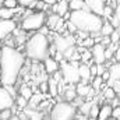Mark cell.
<instances>
[{"mask_svg": "<svg viewBox=\"0 0 120 120\" xmlns=\"http://www.w3.org/2000/svg\"><path fill=\"white\" fill-rule=\"evenodd\" d=\"M25 64V56L21 50L10 46L0 48V84L1 87H14L22 67Z\"/></svg>", "mask_w": 120, "mask_h": 120, "instance_id": "cell-1", "label": "cell"}, {"mask_svg": "<svg viewBox=\"0 0 120 120\" xmlns=\"http://www.w3.org/2000/svg\"><path fill=\"white\" fill-rule=\"evenodd\" d=\"M68 21L75 27L77 31H82L91 35V34H99L105 20L88 10H80V11H73L68 17Z\"/></svg>", "mask_w": 120, "mask_h": 120, "instance_id": "cell-2", "label": "cell"}, {"mask_svg": "<svg viewBox=\"0 0 120 120\" xmlns=\"http://www.w3.org/2000/svg\"><path fill=\"white\" fill-rule=\"evenodd\" d=\"M28 59L36 61H43L49 57V38L35 32L25 42V55Z\"/></svg>", "mask_w": 120, "mask_h": 120, "instance_id": "cell-3", "label": "cell"}, {"mask_svg": "<svg viewBox=\"0 0 120 120\" xmlns=\"http://www.w3.org/2000/svg\"><path fill=\"white\" fill-rule=\"evenodd\" d=\"M46 22V14L45 11H34L32 14L22 17L20 28L24 32H38Z\"/></svg>", "mask_w": 120, "mask_h": 120, "instance_id": "cell-4", "label": "cell"}, {"mask_svg": "<svg viewBox=\"0 0 120 120\" xmlns=\"http://www.w3.org/2000/svg\"><path fill=\"white\" fill-rule=\"evenodd\" d=\"M77 115V108L73 103L57 102L50 110V120H74Z\"/></svg>", "mask_w": 120, "mask_h": 120, "instance_id": "cell-5", "label": "cell"}, {"mask_svg": "<svg viewBox=\"0 0 120 120\" xmlns=\"http://www.w3.org/2000/svg\"><path fill=\"white\" fill-rule=\"evenodd\" d=\"M61 77L64 80V82H68L70 85L80 82V77H78V63H67V61H61Z\"/></svg>", "mask_w": 120, "mask_h": 120, "instance_id": "cell-6", "label": "cell"}, {"mask_svg": "<svg viewBox=\"0 0 120 120\" xmlns=\"http://www.w3.org/2000/svg\"><path fill=\"white\" fill-rule=\"evenodd\" d=\"M90 50H91V55H92L94 64L101 66V64H105L106 63V59H105V48L101 43H95Z\"/></svg>", "mask_w": 120, "mask_h": 120, "instance_id": "cell-7", "label": "cell"}, {"mask_svg": "<svg viewBox=\"0 0 120 120\" xmlns=\"http://www.w3.org/2000/svg\"><path fill=\"white\" fill-rule=\"evenodd\" d=\"M17 30V22L14 20H0V39H6Z\"/></svg>", "mask_w": 120, "mask_h": 120, "instance_id": "cell-8", "label": "cell"}, {"mask_svg": "<svg viewBox=\"0 0 120 120\" xmlns=\"http://www.w3.org/2000/svg\"><path fill=\"white\" fill-rule=\"evenodd\" d=\"M84 4H85L88 11L99 15V17H102L103 8H105V6L108 3H106V0H84Z\"/></svg>", "mask_w": 120, "mask_h": 120, "instance_id": "cell-9", "label": "cell"}, {"mask_svg": "<svg viewBox=\"0 0 120 120\" xmlns=\"http://www.w3.org/2000/svg\"><path fill=\"white\" fill-rule=\"evenodd\" d=\"M13 106H14V98L3 87H0V112L11 109Z\"/></svg>", "mask_w": 120, "mask_h": 120, "instance_id": "cell-10", "label": "cell"}, {"mask_svg": "<svg viewBox=\"0 0 120 120\" xmlns=\"http://www.w3.org/2000/svg\"><path fill=\"white\" fill-rule=\"evenodd\" d=\"M108 71H109V81L106 82V87H112L115 81L120 80V63H112L108 67Z\"/></svg>", "mask_w": 120, "mask_h": 120, "instance_id": "cell-11", "label": "cell"}, {"mask_svg": "<svg viewBox=\"0 0 120 120\" xmlns=\"http://www.w3.org/2000/svg\"><path fill=\"white\" fill-rule=\"evenodd\" d=\"M74 88H75V94H77V96H91V95L95 92V91L90 87L88 82H82V81L77 82V85H75Z\"/></svg>", "mask_w": 120, "mask_h": 120, "instance_id": "cell-12", "label": "cell"}, {"mask_svg": "<svg viewBox=\"0 0 120 120\" xmlns=\"http://www.w3.org/2000/svg\"><path fill=\"white\" fill-rule=\"evenodd\" d=\"M43 67H45V71L49 75H53L56 71H59V63L53 57H46L43 60Z\"/></svg>", "mask_w": 120, "mask_h": 120, "instance_id": "cell-13", "label": "cell"}, {"mask_svg": "<svg viewBox=\"0 0 120 120\" xmlns=\"http://www.w3.org/2000/svg\"><path fill=\"white\" fill-rule=\"evenodd\" d=\"M112 110H113V108L109 103H103L102 106H99V112H98L96 120H109L112 117Z\"/></svg>", "mask_w": 120, "mask_h": 120, "instance_id": "cell-14", "label": "cell"}, {"mask_svg": "<svg viewBox=\"0 0 120 120\" xmlns=\"http://www.w3.org/2000/svg\"><path fill=\"white\" fill-rule=\"evenodd\" d=\"M78 77H80V81H82V82H88L91 80V71L87 64H84V63L78 64Z\"/></svg>", "mask_w": 120, "mask_h": 120, "instance_id": "cell-15", "label": "cell"}, {"mask_svg": "<svg viewBox=\"0 0 120 120\" xmlns=\"http://www.w3.org/2000/svg\"><path fill=\"white\" fill-rule=\"evenodd\" d=\"M63 95H64V99L67 103H71L73 101L77 99V94H75V88L74 85H68L66 90L63 91Z\"/></svg>", "mask_w": 120, "mask_h": 120, "instance_id": "cell-16", "label": "cell"}, {"mask_svg": "<svg viewBox=\"0 0 120 120\" xmlns=\"http://www.w3.org/2000/svg\"><path fill=\"white\" fill-rule=\"evenodd\" d=\"M68 10L73 11H80V10H87L85 4H84V0H70L68 1Z\"/></svg>", "mask_w": 120, "mask_h": 120, "instance_id": "cell-17", "label": "cell"}, {"mask_svg": "<svg viewBox=\"0 0 120 120\" xmlns=\"http://www.w3.org/2000/svg\"><path fill=\"white\" fill-rule=\"evenodd\" d=\"M15 13H17V10H10L6 7H1L0 8V20H13Z\"/></svg>", "mask_w": 120, "mask_h": 120, "instance_id": "cell-18", "label": "cell"}, {"mask_svg": "<svg viewBox=\"0 0 120 120\" xmlns=\"http://www.w3.org/2000/svg\"><path fill=\"white\" fill-rule=\"evenodd\" d=\"M113 31H115V28L109 24V21H103V24H102V27H101L99 34H101V36H109Z\"/></svg>", "mask_w": 120, "mask_h": 120, "instance_id": "cell-19", "label": "cell"}, {"mask_svg": "<svg viewBox=\"0 0 120 120\" xmlns=\"http://www.w3.org/2000/svg\"><path fill=\"white\" fill-rule=\"evenodd\" d=\"M32 95H34V91L31 90L30 87H27V85H22V87L20 88V96H21V98H24L25 101H30Z\"/></svg>", "mask_w": 120, "mask_h": 120, "instance_id": "cell-20", "label": "cell"}, {"mask_svg": "<svg viewBox=\"0 0 120 120\" xmlns=\"http://www.w3.org/2000/svg\"><path fill=\"white\" fill-rule=\"evenodd\" d=\"M48 90H49V94L52 96H57V82L52 78H49V82H48Z\"/></svg>", "mask_w": 120, "mask_h": 120, "instance_id": "cell-21", "label": "cell"}, {"mask_svg": "<svg viewBox=\"0 0 120 120\" xmlns=\"http://www.w3.org/2000/svg\"><path fill=\"white\" fill-rule=\"evenodd\" d=\"M109 39H110V43L112 45H116L120 42V30H115L110 35H109Z\"/></svg>", "mask_w": 120, "mask_h": 120, "instance_id": "cell-22", "label": "cell"}, {"mask_svg": "<svg viewBox=\"0 0 120 120\" xmlns=\"http://www.w3.org/2000/svg\"><path fill=\"white\" fill-rule=\"evenodd\" d=\"M98 112H99V106L96 105V103H94L92 106H91L90 112H88V117H90V120H96V117H98Z\"/></svg>", "mask_w": 120, "mask_h": 120, "instance_id": "cell-23", "label": "cell"}, {"mask_svg": "<svg viewBox=\"0 0 120 120\" xmlns=\"http://www.w3.org/2000/svg\"><path fill=\"white\" fill-rule=\"evenodd\" d=\"M103 98L106 99V101H112V99H115L116 98V94H115V91L112 90L110 87H106L105 88V91H103Z\"/></svg>", "mask_w": 120, "mask_h": 120, "instance_id": "cell-24", "label": "cell"}, {"mask_svg": "<svg viewBox=\"0 0 120 120\" xmlns=\"http://www.w3.org/2000/svg\"><path fill=\"white\" fill-rule=\"evenodd\" d=\"M3 7L10 8V10H17L18 3H17V0H4L3 1Z\"/></svg>", "mask_w": 120, "mask_h": 120, "instance_id": "cell-25", "label": "cell"}, {"mask_svg": "<svg viewBox=\"0 0 120 120\" xmlns=\"http://www.w3.org/2000/svg\"><path fill=\"white\" fill-rule=\"evenodd\" d=\"M13 116L14 115H13V110L11 109H7V110L0 112V120H10Z\"/></svg>", "mask_w": 120, "mask_h": 120, "instance_id": "cell-26", "label": "cell"}, {"mask_svg": "<svg viewBox=\"0 0 120 120\" xmlns=\"http://www.w3.org/2000/svg\"><path fill=\"white\" fill-rule=\"evenodd\" d=\"M15 102H17V105H18L21 109H25V108L28 106V101H25V99H24V98H21L20 95L17 96V101H15Z\"/></svg>", "mask_w": 120, "mask_h": 120, "instance_id": "cell-27", "label": "cell"}, {"mask_svg": "<svg viewBox=\"0 0 120 120\" xmlns=\"http://www.w3.org/2000/svg\"><path fill=\"white\" fill-rule=\"evenodd\" d=\"M112 117L115 120H120V106L113 108V110H112Z\"/></svg>", "mask_w": 120, "mask_h": 120, "instance_id": "cell-28", "label": "cell"}, {"mask_svg": "<svg viewBox=\"0 0 120 120\" xmlns=\"http://www.w3.org/2000/svg\"><path fill=\"white\" fill-rule=\"evenodd\" d=\"M35 1H38V0H17L18 6H22V7H28L31 3H35Z\"/></svg>", "mask_w": 120, "mask_h": 120, "instance_id": "cell-29", "label": "cell"}, {"mask_svg": "<svg viewBox=\"0 0 120 120\" xmlns=\"http://www.w3.org/2000/svg\"><path fill=\"white\" fill-rule=\"evenodd\" d=\"M110 88L115 91V94H116V95H119V94H120V80H119V81H115V82L112 84V87H110Z\"/></svg>", "mask_w": 120, "mask_h": 120, "instance_id": "cell-30", "label": "cell"}, {"mask_svg": "<svg viewBox=\"0 0 120 120\" xmlns=\"http://www.w3.org/2000/svg\"><path fill=\"white\" fill-rule=\"evenodd\" d=\"M41 90H42V92H46V90H48V82H42L41 84Z\"/></svg>", "mask_w": 120, "mask_h": 120, "instance_id": "cell-31", "label": "cell"}, {"mask_svg": "<svg viewBox=\"0 0 120 120\" xmlns=\"http://www.w3.org/2000/svg\"><path fill=\"white\" fill-rule=\"evenodd\" d=\"M10 120H20V119H18V116H13Z\"/></svg>", "mask_w": 120, "mask_h": 120, "instance_id": "cell-32", "label": "cell"}, {"mask_svg": "<svg viewBox=\"0 0 120 120\" xmlns=\"http://www.w3.org/2000/svg\"><path fill=\"white\" fill-rule=\"evenodd\" d=\"M116 96H117V101H119V106H120V94H119V95H116Z\"/></svg>", "mask_w": 120, "mask_h": 120, "instance_id": "cell-33", "label": "cell"}, {"mask_svg": "<svg viewBox=\"0 0 120 120\" xmlns=\"http://www.w3.org/2000/svg\"><path fill=\"white\" fill-rule=\"evenodd\" d=\"M3 1H4V0H0V8L3 7Z\"/></svg>", "mask_w": 120, "mask_h": 120, "instance_id": "cell-34", "label": "cell"}, {"mask_svg": "<svg viewBox=\"0 0 120 120\" xmlns=\"http://www.w3.org/2000/svg\"><path fill=\"white\" fill-rule=\"evenodd\" d=\"M0 48H1V39H0Z\"/></svg>", "mask_w": 120, "mask_h": 120, "instance_id": "cell-35", "label": "cell"}, {"mask_svg": "<svg viewBox=\"0 0 120 120\" xmlns=\"http://www.w3.org/2000/svg\"><path fill=\"white\" fill-rule=\"evenodd\" d=\"M27 120H28V119H27Z\"/></svg>", "mask_w": 120, "mask_h": 120, "instance_id": "cell-36", "label": "cell"}]
</instances>
